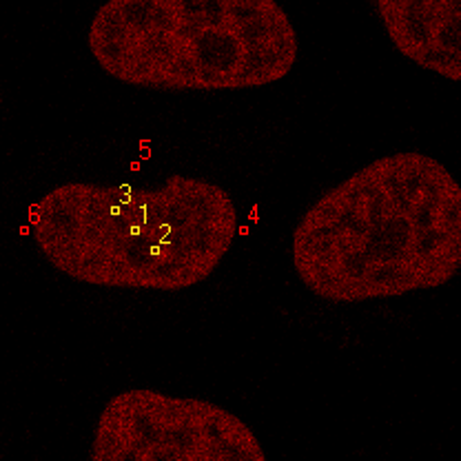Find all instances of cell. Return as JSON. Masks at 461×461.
I'll use <instances>...</instances> for the list:
<instances>
[{
    "mask_svg": "<svg viewBox=\"0 0 461 461\" xmlns=\"http://www.w3.org/2000/svg\"><path fill=\"white\" fill-rule=\"evenodd\" d=\"M461 267V186L420 151L384 156L320 195L293 230V268L326 302L444 286Z\"/></svg>",
    "mask_w": 461,
    "mask_h": 461,
    "instance_id": "obj_1",
    "label": "cell"
},
{
    "mask_svg": "<svg viewBox=\"0 0 461 461\" xmlns=\"http://www.w3.org/2000/svg\"><path fill=\"white\" fill-rule=\"evenodd\" d=\"M42 258L83 285L176 293L213 276L240 213L229 191L189 176L158 186L67 182L29 213Z\"/></svg>",
    "mask_w": 461,
    "mask_h": 461,
    "instance_id": "obj_2",
    "label": "cell"
},
{
    "mask_svg": "<svg viewBox=\"0 0 461 461\" xmlns=\"http://www.w3.org/2000/svg\"><path fill=\"white\" fill-rule=\"evenodd\" d=\"M86 42L112 78L160 91L273 85L300 51L273 0H113L95 12Z\"/></svg>",
    "mask_w": 461,
    "mask_h": 461,
    "instance_id": "obj_3",
    "label": "cell"
},
{
    "mask_svg": "<svg viewBox=\"0 0 461 461\" xmlns=\"http://www.w3.org/2000/svg\"><path fill=\"white\" fill-rule=\"evenodd\" d=\"M95 461H264L253 430L227 408L195 397L133 388L112 397L98 417Z\"/></svg>",
    "mask_w": 461,
    "mask_h": 461,
    "instance_id": "obj_4",
    "label": "cell"
},
{
    "mask_svg": "<svg viewBox=\"0 0 461 461\" xmlns=\"http://www.w3.org/2000/svg\"><path fill=\"white\" fill-rule=\"evenodd\" d=\"M393 45L421 69L448 80L461 76V5L457 0H379L375 5Z\"/></svg>",
    "mask_w": 461,
    "mask_h": 461,
    "instance_id": "obj_5",
    "label": "cell"
}]
</instances>
